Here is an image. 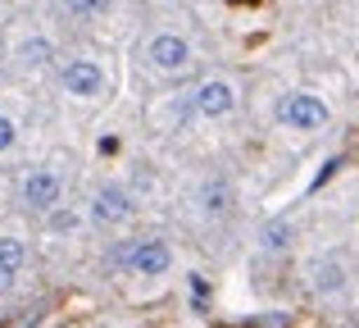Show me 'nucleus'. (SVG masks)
Wrapping results in <instances>:
<instances>
[{"label":"nucleus","mask_w":359,"mask_h":328,"mask_svg":"<svg viewBox=\"0 0 359 328\" xmlns=\"http://www.w3.org/2000/svg\"><path fill=\"white\" fill-rule=\"evenodd\" d=\"M282 124L300 128V133H314V128L327 124V105L318 96H305V91H296V96L282 100Z\"/></svg>","instance_id":"f257e3e1"},{"label":"nucleus","mask_w":359,"mask_h":328,"mask_svg":"<svg viewBox=\"0 0 359 328\" xmlns=\"http://www.w3.org/2000/svg\"><path fill=\"white\" fill-rule=\"evenodd\" d=\"M237 105V91L228 87V82H201V87L191 91V110L196 114H205V119H219V114H228V110Z\"/></svg>","instance_id":"f03ea898"},{"label":"nucleus","mask_w":359,"mask_h":328,"mask_svg":"<svg viewBox=\"0 0 359 328\" xmlns=\"http://www.w3.org/2000/svg\"><path fill=\"white\" fill-rule=\"evenodd\" d=\"M150 64L164 69V73L187 69V64H191V46H187L182 37H173V32H159L155 41H150Z\"/></svg>","instance_id":"7ed1b4c3"},{"label":"nucleus","mask_w":359,"mask_h":328,"mask_svg":"<svg viewBox=\"0 0 359 328\" xmlns=\"http://www.w3.org/2000/svg\"><path fill=\"white\" fill-rule=\"evenodd\" d=\"M64 87H69L73 96H96V91L105 87L100 64L96 60H73V64H64Z\"/></svg>","instance_id":"20e7f679"},{"label":"nucleus","mask_w":359,"mask_h":328,"mask_svg":"<svg viewBox=\"0 0 359 328\" xmlns=\"http://www.w3.org/2000/svg\"><path fill=\"white\" fill-rule=\"evenodd\" d=\"M128 265L137 269V274H146V278H159L168 265H173V256H168L164 242H137L132 256H128Z\"/></svg>","instance_id":"39448f33"},{"label":"nucleus","mask_w":359,"mask_h":328,"mask_svg":"<svg viewBox=\"0 0 359 328\" xmlns=\"http://www.w3.org/2000/svg\"><path fill=\"white\" fill-rule=\"evenodd\" d=\"M23 201L36 205V210H50V205H60V178H55L50 169L32 173V178L23 183Z\"/></svg>","instance_id":"423d86ee"},{"label":"nucleus","mask_w":359,"mask_h":328,"mask_svg":"<svg viewBox=\"0 0 359 328\" xmlns=\"http://www.w3.org/2000/svg\"><path fill=\"white\" fill-rule=\"evenodd\" d=\"M128 210H132V201L118 192V187H105V192L91 201V219H96V223H123Z\"/></svg>","instance_id":"0eeeda50"},{"label":"nucleus","mask_w":359,"mask_h":328,"mask_svg":"<svg viewBox=\"0 0 359 328\" xmlns=\"http://www.w3.org/2000/svg\"><path fill=\"white\" fill-rule=\"evenodd\" d=\"M27 260V247L18 237H0V274H18Z\"/></svg>","instance_id":"6e6552de"},{"label":"nucleus","mask_w":359,"mask_h":328,"mask_svg":"<svg viewBox=\"0 0 359 328\" xmlns=\"http://www.w3.org/2000/svg\"><path fill=\"white\" fill-rule=\"evenodd\" d=\"M228 201H232V192H228L223 183H205V187H201V205H205L210 214H223V210H228Z\"/></svg>","instance_id":"1a4fd4ad"},{"label":"nucleus","mask_w":359,"mask_h":328,"mask_svg":"<svg viewBox=\"0 0 359 328\" xmlns=\"http://www.w3.org/2000/svg\"><path fill=\"white\" fill-rule=\"evenodd\" d=\"M287 237H291V228H287V223H269V228H264V247H273V251H278V247H287Z\"/></svg>","instance_id":"9d476101"},{"label":"nucleus","mask_w":359,"mask_h":328,"mask_svg":"<svg viewBox=\"0 0 359 328\" xmlns=\"http://www.w3.org/2000/svg\"><path fill=\"white\" fill-rule=\"evenodd\" d=\"M23 60H27V64L50 60V41H27V46H23Z\"/></svg>","instance_id":"9b49d317"},{"label":"nucleus","mask_w":359,"mask_h":328,"mask_svg":"<svg viewBox=\"0 0 359 328\" xmlns=\"http://www.w3.org/2000/svg\"><path fill=\"white\" fill-rule=\"evenodd\" d=\"M64 9H69V14H100L105 0H64Z\"/></svg>","instance_id":"f8f14e48"},{"label":"nucleus","mask_w":359,"mask_h":328,"mask_svg":"<svg viewBox=\"0 0 359 328\" xmlns=\"http://www.w3.org/2000/svg\"><path fill=\"white\" fill-rule=\"evenodd\" d=\"M341 283H346V274H341V269H332V265L318 274V287H323V292H332V287H341Z\"/></svg>","instance_id":"ddd939ff"},{"label":"nucleus","mask_w":359,"mask_h":328,"mask_svg":"<svg viewBox=\"0 0 359 328\" xmlns=\"http://www.w3.org/2000/svg\"><path fill=\"white\" fill-rule=\"evenodd\" d=\"M5 146H14V124L0 119V151H5Z\"/></svg>","instance_id":"4468645a"},{"label":"nucleus","mask_w":359,"mask_h":328,"mask_svg":"<svg viewBox=\"0 0 359 328\" xmlns=\"http://www.w3.org/2000/svg\"><path fill=\"white\" fill-rule=\"evenodd\" d=\"M9 283H14V274H0V292H9Z\"/></svg>","instance_id":"2eb2a0df"}]
</instances>
